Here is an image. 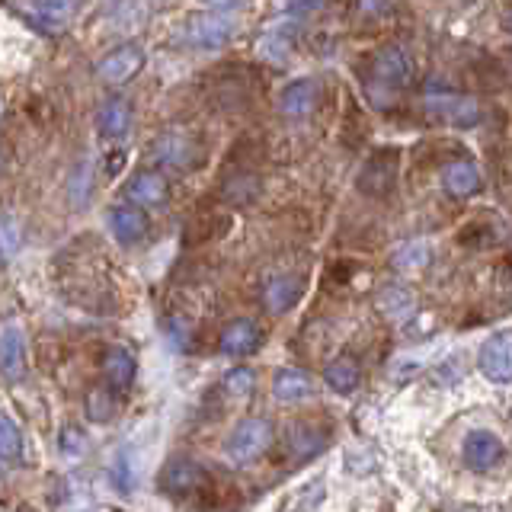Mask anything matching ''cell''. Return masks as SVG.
<instances>
[{"mask_svg":"<svg viewBox=\"0 0 512 512\" xmlns=\"http://www.w3.org/2000/svg\"><path fill=\"white\" fill-rule=\"evenodd\" d=\"M413 84V61L400 45H384L368 64L365 93L375 106H394V100Z\"/></svg>","mask_w":512,"mask_h":512,"instance_id":"6da1fadb","label":"cell"},{"mask_svg":"<svg viewBox=\"0 0 512 512\" xmlns=\"http://www.w3.org/2000/svg\"><path fill=\"white\" fill-rule=\"evenodd\" d=\"M423 106L432 119H439L445 125H455V128H471L480 122V109L471 96H464L445 84H429L426 96H423Z\"/></svg>","mask_w":512,"mask_h":512,"instance_id":"7a4b0ae2","label":"cell"},{"mask_svg":"<svg viewBox=\"0 0 512 512\" xmlns=\"http://www.w3.org/2000/svg\"><path fill=\"white\" fill-rule=\"evenodd\" d=\"M272 445V423L263 416H250V420L237 423V429L228 439V458L234 464H253L260 461Z\"/></svg>","mask_w":512,"mask_h":512,"instance_id":"3957f363","label":"cell"},{"mask_svg":"<svg viewBox=\"0 0 512 512\" xmlns=\"http://www.w3.org/2000/svg\"><path fill=\"white\" fill-rule=\"evenodd\" d=\"M141 68H144V48L128 42V45L112 48V52H106L100 58V64H96V77L109 87H122L128 80H135L141 74Z\"/></svg>","mask_w":512,"mask_h":512,"instance_id":"277c9868","label":"cell"},{"mask_svg":"<svg viewBox=\"0 0 512 512\" xmlns=\"http://www.w3.org/2000/svg\"><path fill=\"white\" fill-rule=\"evenodd\" d=\"M234 36V20L231 13H196L186 20V39L192 48H205V52H215L224 42Z\"/></svg>","mask_w":512,"mask_h":512,"instance_id":"5b68a950","label":"cell"},{"mask_svg":"<svg viewBox=\"0 0 512 512\" xmlns=\"http://www.w3.org/2000/svg\"><path fill=\"white\" fill-rule=\"evenodd\" d=\"M208 484L205 468L189 458H173L164 474H160V490L170 493V496H189V493H199Z\"/></svg>","mask_w":512,"mask_h":512,"instance_id":"8992f818","label":"cell"},{"mask_svg":"<svg viewBox=\"0 0 512 512\" xmlns=\"http://www.w3.org/2000/svg\"><path fill=\"white\" fill-rule=\"evenodd\" d=\"M154 160L160 167H170V170H186L192 167L199 160V148H196V141H192L189 135L183 132H167V135H160L154 141V148H151Z\"/></svg>","mask_w":512,"mask_h":512,"instance_id":"52a82bcc","label":"cell"},{"mask_svg":"<svg viewBox=\"0 0 512 512\" xmlns=\"http://www.w3.org/2000/svg\"><path fill=\"white\" fill-rule=\"evenodd\" d=\"M477 365H480V372H484V378L496 384L512 381V333H500V336H493V340H487L484 349H480Z\"/></svg>","mask_w":512,"mask_h":512,"instance_id":"ba28073f","label":"cell"},{"mask_svg":"<svg viewBox=\"0 0 512 512\" xmlns=\"http://www.w3.org/2000/svg\"><path fill=\"white\" fill-rule=\"evenodd\" d=\"M263 343V330L256 320H234V324H228L221 330V352L231 359H244L250 356V352H256Z\"/></svg>","mask_w":512,"mask_h":512,"instance_id":"9c48e42d","label":"cell"},{"mask_svg":"<svg viewBox=\"0 0 512 512\" xmlns=\"http://www.w3.org/2000/svg\"><path fill=\"white\" fill-rule=\"evenodd\" d=\"M317 96H320L317 80H311V77L292 80V84L279 93V112L288 119H304V116H311V112H314Z\"/></svg>","mask_w":512,"mask_h":512,"instance_id":"30bf717a","label":"cell"},{"mask_svg":"<svg viewBox=\"0 0 512 512\" xmlns=\"http://www.w3.org/2000/svg\"><path fill=\"white\" fill-rule=\"evenodd\" d=\"M0 372L10 381H20L26 375V336L16 324L0 330Z\"/></svg>","mask_w":512,"mask_h":512,"instance_id":"8fae6325","label":"cell"},{"mask_svg":"<svg viewBox=\"0 0 512 512\" xmlns=\"http://www.w3.org/2000/svg\"><path fill=\"white\" fill-rule=\"evenodd\" d=\"M167 180L157 170H141L135 173L125 186V196L135 202V208H157L167 202Z\"/></svg>","mask_w":512,"mask_h":512,"instance_id":"7c38bea8","label":"cell"},{"mask_svg":"<svg viewBox=\"0 0 512 512\" xmlns=\"http://www.w3.org/2000/svg\"><path fill=\"white\" fill-rule=\"evenodd\" d=\"M503 458V442L493 436V432L477 429L464 439V464L474 471H490L496 461Z\"/></svg>","mask_w":512,"mask_h":512,"instance_id":"4fadbf2b","label":"cell"},{"mask_svg":"<svg viewBox=\"0 0 512 512\" xmlns=\"http://www.w3.org/2000/svg\"><path fill=\"white\" fill-rule=\"evenodd\" d=\"M109 228L122 244H138V240L148 234V215L135 205H116L109 212Z\"/></svg>","mask_w":512,"mask_h":512,"instance_id":"5bb4252c","label":"cell"},{"mask_svg":"<svg viewBox=\"0 0 512 512\" xmlns=\"http://www.w3.org/2000/svg\"><path fill=\"white\" fill-rule=\"evenodd\" d=\"M26 16L39 29L58 32L74 16V0H26Z\"/></svg>","mask_w":512,"mask_h":512,"instance_id":"9a60e30c","label":"cell"},{"mask_svg":"<svg viewBox=\"0 0 512 512\" xmlns=\"http://www.w3.org/2000/svg\"><path fill=\"white\" fill-rule=\"evenodd\" d=\"M135 372H138V365H135V356L128 349L112 346L103 356V378H106V384H109L112 391H128V388H132Z\"/></svg>","mask_w":512,"mask_h":512,"instance_id":"2e32d148","label":"cell"},{"mask_svg":"<svg viewBox=\"0 0 512 512\" xmlns=\"http://www.w3.org/2000/svg\"><path fill=\"white\" fill-rule=\"evenodd\" d=\"M314 394V378L301 368H282V372L272 378V397L282 400V404H298V400H308Z\"/></svg>","mask_w":512,"mask_h":512,"instance_id":"e0dca14e","label":"cell"},{"mask_svg":"<svg viewBox=\"0 0 512 512\" xmlns=\"http://www.w3.org/2000/svg\"><path fill=\"white\" fill-rule=\"evenodd\" d=\"M298 298H301V279H295V276H276L263 285V308L269 314L292 311Z\"/></svg>","mask_w":512,"mask_h":512,"instance_id":"ac0fdd59","label":"cell"},{"mask_svg":"<svg viewBox=\"0 0 512 512\" xmlns=\"http://www.w3.org/2000/svg\"><path fill=\"white\" fill-rule=\"evenodd\" d=\"M442 186L448 196L468 199L480 189V170L471 164V160H452V164L442 170Z\"/></svg>","mask_w":512,"mask_h":512,"instance_id":"d6986e66","label":"cell"},{"mask_svg":"<svg viewBox=\"0 0 512 512\" xmlns=\"http://www.w3.org/2000/svg\"><path fill=\"white\" fill-rule=\"evenodd\" d=\"M96 125L106 138H122L128 128H132V106L125 100H109L96 112Z\"/></svg>","mask_w":512,"mask_h":512,"instance_id":"ffe728a7","label":"cell"},{"mask_svg":"<svg viewBox=\"0 0 512 512\" xmlns=\"http://www.w3.org/2000/svg\"><path fill=\"white\" fill-rule=\"evenodd\" d=\"M327 384L333 391H340V394H352L359 388V381H362V372H359V362L356 359H349V356H340V359H333L327 365V372H324Z\"/></svg>","mask_w":512,"mask_h":512,"instance_id":"44dd1931","label":"cell"},{"mask_svg":"<svg viewBox=\"0 0 512 512\" xmlns=\"http://www.w3.org/2000/svg\"><path fill=\"white\" fill-rule=\"evenodd\" d=\"M285 26L288 23H272V29L260 39V45H256L266 61L282 64L288 58V52H292V29H285Z\"/></svg>","mask_w":512,"mask_h":512,"instance_id":"7402d4cb","label":"cell"},{"mask_svg":"<svg viewBox=\"0 0 512 512\" xmlns=\"http://www.w3.org/2000/svg\"><path fill=\"white\" fill-rule=\"evenodd\" d=\"M23 455V436L16 423L10 420L7 413H0V458L4 461H16Z\"/></svg>","mask_w":512,"mask_h":512,"instance_id":"603a6c76","label":"cell"},{"mask_svg":"<svg viewBox=\"0 0 512 512\" xmlns=\"http://www.w3.org/2000/svg\"><path fill=\"white\" fill-rule=\"evenodd\" d=\"M87 413H90V420H96V423H109L112 416H116V391H109V388L90 391Z\"/></svg>","mask_w":512,"mask_h":512,"instance_id":"cb8c5ba5","label":"cell"},{"mask_svg":"<svg viewBox=\"0 0 512 512\" xmlns=\"http://www.w3.org/2000/svg\"><path fill=\"white\" fill-rule=\"evenodd\" d=\"M378 308L388 311V317H407L413 311V298L400 285H388L378 298Z\"/></svg>","mask_w":512,"mask_h":512,"instance_id":"d4e9b609","label":"cell"},{"mask_svg":"<svg viewBox=\"0 0 512 512\" xmlns=\"http://www.w3.org/2000/svg\"><path fill=\"white\" fill-rule=\"evenodd\" d=\"M253 196H256L253 176H234V180H228V186H224V199H228L231 205H247Z\"/></svg>","mask_w":512,"mask_h":512,"instance_id":"484cf974","label":"cell"},{"mask_svg":"<svg viewBox=\"0 0 512 512\" xmlns=\"http://www.w3.org/2000/svg\"><path fill=\"white\" fill-rule=\"evenodd\" d=\"M253 388H256V375L250 368H234V372L224 375V391L231 397H247L253 394Z\"/></svg>","mask_w":512,"mask_h":512,"instance_id":"4316f807","label":"cell"},{"mask_svg":"<svg viewBox=\"0 0 512 512\" xmlns=\"http://www.w3.org/2000/svg\"><path fill=\"white\" fill-rule=\"evenodd\" d=\"M292 448L301 458L317 455L320 448H324V436H320V432H311V429H295L292 432Z\"/></svg>","mask_w":512,"mask_h":512,"instance_id":"83f0119b","label":"cell"},{"mask_svg":"<svg viewBox=\"0 0 512 512\" xmlns=\"http://www.w3.org/2000/svg\"><path fill=\"white\" fill-rule=\"evenodd\" d=\"M199 4H205L208 10H215V13H231V10H237L244 0H199Z\"/></svg>","mask_w":512,"mask_h":512,"instance_id":"f1b7e54d","label":"cell"},{"mask_svg":"<svg viewBox=\"0 0 512 512\" xmlns=\"http://www.w3.org/2000/svg\"><path fill=\"white\" fill-rule=\"evenodd\" d=\"M4 164H7V148H4V141H0V170H4Z\"/></svg>","mask_w":512,"mask_h":512,"instance_id":"f546056e","label":"cell"},{"mask_svg":"<svg viewBox=\"0 0 512 512\" xmlns=\"http://www.w3.org/2000/svg\"><path fill=\"white\" fill-rule=\"evenodd\" d=\"M506 29H509V32H512V10H509V13H506Z\"/></svg>","mask_w":512,"mask_h":512,"instance_id":"4dcf8cb0","label":"cell"}]
</instances>
